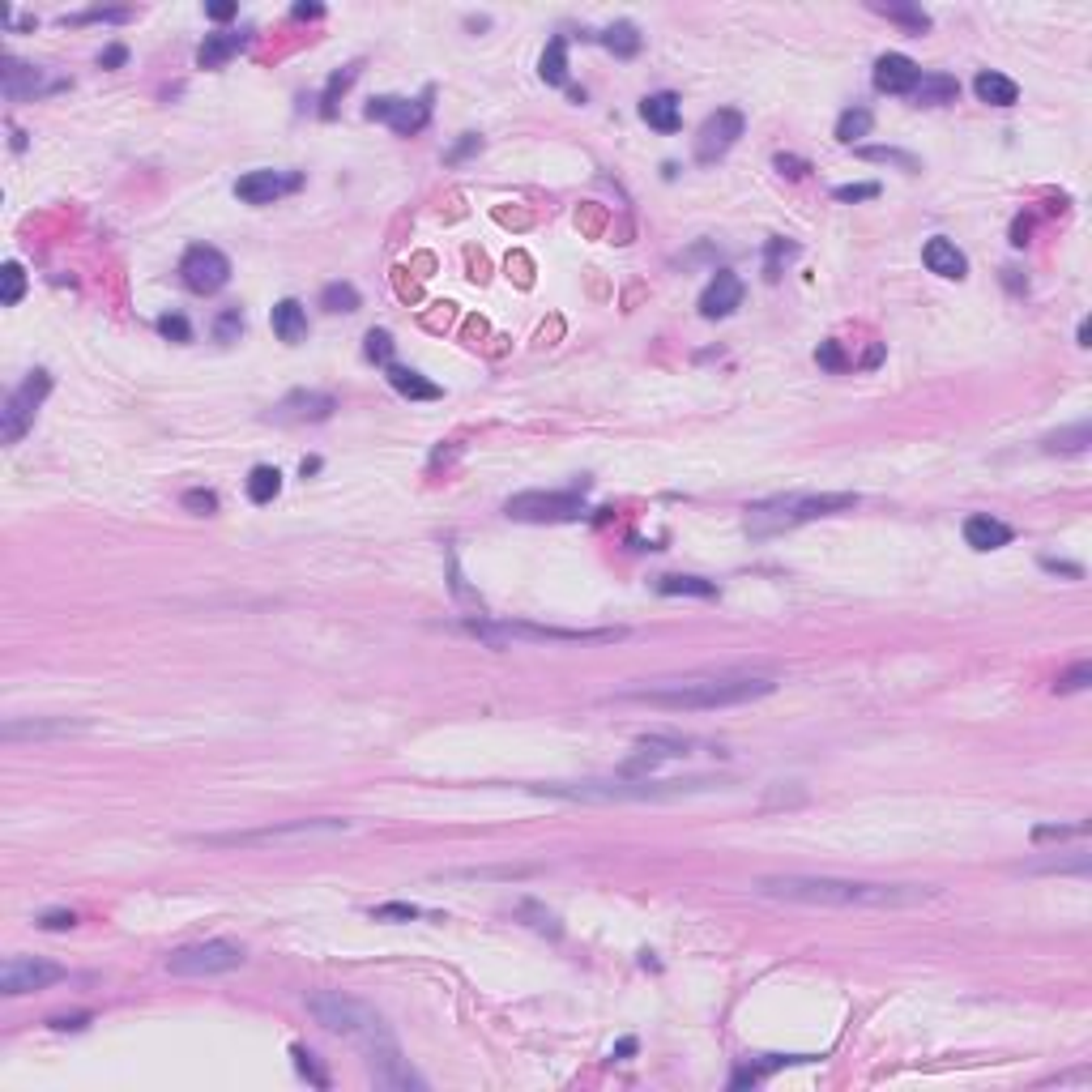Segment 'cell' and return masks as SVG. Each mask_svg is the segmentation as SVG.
Wrapping results in <instances>:
<instances>
[{
	"label": "cell",
	"instance_id": "db71d44e",
	"mask_svg": "<svg viewBox=\"0 0 1092 1092\" xmlns=\"http://www.w3.org/2000/svg\"><path fill=\"white\" fill-rule=\"evenodd\" d=\"M777 171H785L790 179H803L806 171H811V166H806L803 158H794V154H777Z\"/></svg>",
	"mask_w": 1092,
	"mask_h": 1092
},
{
	"label": "cell",
	"instance_id": "44dd1931",
	"mask_svg": "<svg viewBox=\"0 0 1092 1092\" xmlns=\"http://www.w3.org/2000/svg\"><path fill=\"white\" fill-rule=\"evenodd\" d=\"M922 261H926V269L930 274H939V277H964L969 274V261H964V252H960L956 243L951 239H943V235H935V239L922 248Z\"/></svg>",
	"mask_w": 1092,
	"mask_h": 1092
},
{
	"label": "cell",
	"instance_id": "74e56055",
	"mask_svg": "<svg viewBox=\"0 0 1092 1092\" xmlns=\"http://www.w3.org/2000/svg\"><path fill=\"white\" fill-rule=\"evenodd\" d=\"M290 1059H295V1071L303 1075L308 1084H316V1088H329V1075H325V1067L316 1062V1054L303 1046H290Z\"/></svg>",
	"mask_w": 1092,
	"mask_h": 1092
},
{
	"label": "cell",
	"instance_id": "5bb4252c",
	"mask_svg": "<svg viewBox=\"0 0 1092 1092\" xmlns=\"http://www.w3.org/2000/svg\"><path fill=\"white\" fill-rule=\"evenodd\" d=\"M299 184H303V179L287 176V171H248V176H239V184H235V197H239L243 205H274V201H282L287 192H295Z\"/></svg>",
	"mask_w": 1092,
	"mask_h": 1092
},
{
	"label": "cell",
	"instance_id": "5b68a950",
	"mask_svg": "<svg viewBox=\"0 0 1092 1092\" xmlns=\"http://www.w3.org/2000/svg\"><path fill=\"white\" fill-rule=\"evenodd\" d=\"M350 819H290L277 828H252V832H214V837H197L201 845H218V850H252V845H290V840H312V837H333L346 832Z\"/></svg>",
	"mask_w": 1092,
	"mask_h": 1092
},
{
	"label": "cell",
	"instance_id": "f6af8a7d",
	"mask_svg": "<svg viewBox=\"0 0 1092 1092\" xmlns=\"http://www.w3.org/2000/svg\"><path fill=\"white\" fill-rule=\"evenodd\" d=\"M1020 871H1028V875H1041V871H1075V875H1084L1088 871V858H1075V862H1028V866H1020Z\"/></svg>",
	"mask_w": 1092,
	"mask_h": 1092
},
{
	"label": "cell",
	"instance_id": "91938a15",
	"mask_svg": "<svg viewBox=\"0 0 1092 1092\" xmlns=\"http://www.w3.org/2000/svg\"><path fill=\"white\" fill-rule=\"evenodd\" d=\"M90 1015H73V1020H52V1028H86Z\"/></svg>",
	"mask_w": 1092,
	"mask_h": 1092
},
{
	"label": "cell",
	"instance_id": "b9f144b4",
	"mask_svg": "<svg viewBox=\"0 0 1092 1092\" xmlns=\"http://www.w3.org/2000/svg\"><path fill=\"white\" fill-rule=\"evenodd\" d=\"M794 252H798L794 243L768 239V261H764V277H768V282H777V277H781V256H794Z\"/></svg>",
	"mask_w": 1092,
	"mask_h": 1092
},
{
	"label": "cell",
	"instance_id": "8d00e7d4",
	"mask_svg": "<svg viewBox=\"0 0 1092 1092\" xmlns=\"http://www.w3.org/2000/svg\"><path fill=\"white\" fill-rule=\"evenodd\" d=\"M875 13H883V18H892V22L909 26L914 34H926L930 31V18L922 9H909V5H875Z\"/></svg>",
	"mask_w": 1092,
	"mask_h": 1092
},
{
	"label": "cell",
	"instance_id": "6125c7cd",
	"mask_svg": "<svg viewBox=\"0 0 1092 1092\" xmlns=\"http://www.w3.org/2000/svg\"><path fill=\"white\" fill-rule=\"evenodd\" d=\"M615 1054H619V1059H628V1054H636V1041H632V1037H623V1041H619V1046H615Z\"/></svg>",
	"mask_w": 1092,
	"mask_h": 1092
},
{
	"label": "cell",
	"instance_id": "8992f818",
	"mask_svg": "<svg viewBox=\"0 0 1092 1092\" xmlns=\"http://www.w3.org/2000/svg\"><path fill=\"white\" fill-rule=\"evenodd\" d=\"M470 636L486 640V644H508V640H563V644H615L628 640V628H589V632H568V628H538V623H461Z\"/></svg>",
	"mask_w": 1092,
	"mask_h": 1092
},
{
	"label": "cell",
	"instance_id": "94428289",
	"mask_svg": "<svg viewBox=\"0 0 1092 1092\" xmlns=\"http://www.w3.org/2000/svg\"><path fill=\"white\" fill-rule=\"evenodd\" d=\"M320 13H325L320 5H295V18H320Z\"/></svg>",
	"mask_w": 1092,
	"mask_h": 1092
},
{
	"label": "cell",
	"instance_id": "f5cc1de1",
	"mask_svg": "<svg viewBox=\"0 0 1092 1092\" xmlns=\"http://www.w3.org/2000/svg\"><path fill=\"white\" fill-rule=\"evenodd\" d=\"M39 926H43V930H68V926H78V914H65V909H55V914H43V917H39Z\"/></svg>",
	"mask_w": 1092,
	"mask_h": 1092
},
{
	"label": "cell",
	"instance_id": "ee69618b",
	"mask_svg": "<svg viewBox=\"0 0 1092 1092\" xmlns=\"http://www.w3.org/2000/svg\"><path fill=\"white\" fill-rule=\"evenodd\" d=\"M858 154L875 158V163H896V166H905V171H917V158L901 154V150H879V145H871V150H858Z\"/></svg>",
	"mask_w": 1092,
	"mask_h": 1092
},
{
	"label": "cell",
	"instance_id": "7a4b0ae2",
	"mask_svg": "<svg viewBox=\"0 0 1092 1092\" xmlns=\"http://www.w3.org/2000/svg\"><path fill=\"white\" fill-rule=\"evenodd\" d=\"M755 896L794 901V905H837V909H901L935 901L939 888L917 883H862V879H832V875H764L751 888Z\"/></svg>",
	"mask_w": 1092,
	"mask_h": 1092
},
{
	"label": "cell",
	"instance_id": "681fc988",
	"mask_svg": "<svg viewBox=\"0 0 1092 1092\" xmlns=\"http://www.w3.org/2000/svg\"><path fill=\"white\" fill-rule=\"evenodd\" d=\"M1088 832V824H1075V828H1059V824H1046V828H1033V837L1037 840H1062V837H1084Z\"/></svg>",
	"mask_w": 1092,
	"mask_h": 1092
},
{
	"label": "cell",
	"instance_id": "ac0fdd59",
	"mask_svg": "<svg viewBox=\"0 0 1092 1092\" xmlns=\"http://www.w3.org/2000/svg\"><path fill=\"white\" fill-rule=\"evenodd\" d=\"M333 414V398L329 393H290L282 406L274 410L277 423H320Z\"/></svg>",
	"mask_w": 1092,
	"mask_h": 1092
},
{
	"label": "cell",
	"instance_id": "603a6c76",
	"mask_svg": "<svg viewBox=\"0 0 1092 1092\" xmlns=\"http://www.w3.org/2000/svg\"><path fill=\"white\" fill-rule=\"evenodd\" d=\"M956 94H960V86L948 73H922L917 86L909 90V99H914L917 107H943V103H956Z\"/></svg>",
	"mask_w": 1092,
	"mask_h": 1092
},
{
	"label": "cell",
	"instance_id": "4316f807",
	"mask_svg": "<svg viewBox=\"0 0 1092 1092\" xmlns=\"http://www.w3.org/2000/svg\"><path fill=\"white\" fill-rule=\"evenodd\" d=\"M973 90H977V99L990 103V107H1012V103L1020 99V86H1015L1012 78H1003V73H977Z\"/></svg>",
	"mask_w": 1092,
	"mask_h": 1092
},
{
	"label": "cell",
	"instance_id": "4fadbf2b",
	"mask_svg": "<svg viewBox=\"0 0 1092 1092\" xmlns=\"http://www.w3.org/2000/svg\"><path fill=\"white\" fill-rule=\"evenodd\" d=\"M5 99L9 103H22V99H39V94H52V90H65V78H52L47 68H34V65H18L13 55H5Z\"/></svg>",
	"mask_w": 1092,
	"mask_h": 1092
},
{
	"label": "cell",
	"instance_id": "6da1fadb",
	"mask_svg": "<svg viewBox=\"0 0 1092 1092\" xmlns=\"http://www.w3.org/2000/svg\"><path fill=\"white\" fill-rule=\"evenodd\" d=\"M308 1012L320 1028H329L337 1037L354 1041L363 1049L367 1067H372V1080L380 1088H427L423 1075H414L406 1059H401V1046L393 1037V1028L385 1025V1015L375 1007L359 1003L350 994H337V990H316L308 994Z\"/></svg>",
	"mask_w": 1092,
	"mask_h": 1092
},
{
	"label": "cell",
	"instance_id": "680465c9",
	"mask_svg": "<svg viewBox=\"0 0 1092 1092\" xmlns=\"http://www.w3.org/2000/svg\"><path fill=\"white\" fill-rule=\"evenodd\" d=\"M124 55H129L124 47H107V52L99 55V65H103V68H116V65H124Z\"/></svg>",
	"mask_w": 1092,
	"mask_h": 1092
},
{
	"label": "cell",
	"instance_id": "be15d7a7",
	"mask_svg": "<svg viewBox=\"0 0 1092 1092\" xmlns=\"http://www.w3.org/2000/svg\"><path fill=\"white\" fill-rule=\"evenodd\" d=\"M1075 337H1080V346H1092V325L1088 320H1080V333H1075Z\"/></svg>",
	"mask_w": 1092,
	"mask_h": 1092
},
{
	"label": "cell",
	"instance_id": "816d5d0a",
	"mask_svg": "<svg viewBox=\"0 0 1092 1092\" xmlns=\"http://www.w3.org/2000/svg\"><path fill=\"white\" fill-rule=\"evenodd\" d=\"M124 18H129V9H90L78 18H65V22H124Z\"/></svg>",
	"mask_w": 1092,
	"mask_h": 1092
},
{
	"label": "cell",
	"instance_id": "f907efd6",
	"mask_svg": "<svg viewBox=\"0 0 1092 1092\" xmlns=\"http://www.w3.org/2000/svg\"><path fill=\"white\" fill-rule=\"evenodd\" d=\"M816 359L828 367V372H845V354H840V346H837V342H824V346L816 350Z\"/></svg>",
	"mask_w": 1092,
	"mask_h": 1092
},
{
	"label": "cell",
	"instance_id": "83f0119b",
	"mask_svg": "<svg viewBox=\"0 0 1092 1092\" xmlns=\"http://www.w3.org/2000/svg\"><path fill=\"white\" fill-rule=\"evenodd\" d=\"M538 73L546 86H563V81H568V39H563V34H555L551 43H546V52H542V60H538Z\"/></svg>",
	"mask_w": 1092,
	"mask_h": 1092
},
{
	"label": "cell",
	"instance_id": "9a60e30c",
	"mask_svg": "<svg viewBox=\"0 0 1092 1092\" xmlns=\"http://www.w3.org/2000/svg\"><path fill=\"white\" fill-rule=\"evenodd\" d=\"M90 721L78 718H18V721H5L0 739L5 742H22V739H68V734H86Z\"/></svg>",
	"mask_w": 1092,
	"mask_h": 1092
},
{
	"label": "cell",
	"instance_id": "d590c367",
	"mask_svg": "<svg viewBox=\"0 0 1092 1092\" xmlns=\"http://www.w3.org/2000/svg\"><path fill=\"white\" fill-rule=\"evenodd\" d=\"M22 295H26V274L18 261H9V265L0 269V303H5V308H18Z\"/></svg>",
	"mask_w": 1092,
	"mask_h": 1092
},
{
	"label": "cell",
	"instance_id": "bcb514c9",
	"mask_svg": "<svg viewBox=\"0 0 1092 1092\" xmlns=\"http://www.w3.org/2000/svg\"><path fill=\"white\" fill-rule=\"evenodd\" d=\"M184 508H192L197 517H210V512H218V496L214 491H184Z\"/></svg>",
	"mask_w": 1092,
	"mask_h": 1092
},
{
	"label": "cell",
	"instance_id": "ba28073f",
	"mask_svg": "<svg viewBox=\"0 0 1092 1092\" xmlns=\"http://www.w3.org/2000/svg\"><path fill=\"white\" fill-rule=\"evenodd\" d=\"M243 964V948L227 943V939H210V943H192V948H176L166 956V969L176 977H214V973H231Z\"/></svg>",
	"mask_w": 1092,
	"mask_h": 1092
},
{
	"label": "cell",
	"instance_id": "ab89813d",
	"mask_svg": "<svg viewBox=\"0 0 1092 1092\" xmlns=\"http://www.w3.org/2000/svg\"><path fill=\"white\" fill-rule=\"evenodd\" d=\"M239 333H243V312L239 308L218 312V320H214V337H218V342H235Z\"/></svg>",
	"mask_w": 1092,
	"mask_h": 1092
},
{
	"label": "cell",
	"instance_id": "9c48e42d",
	"mask_svg": "<svg viewBox=\"0 0 1092 1092\" xmlns=\"http://www.w3.org/2000/svg\"><path fill=\"white\" fill-rule=\"evenodd\" d=\"M504 512L512 521H530V525H546V521H576L585 517V499L581 491H525V496H512L504 504Z\"/></svg>",
	"mask_w": 1092,
	"mask_h": 1092
},
{
	"label": "cell",
	"instance_id": "484cf974",
	"mask_svg": "<svg viewBox=\"0 0 1092 1092\" xmlns=\"http://www.w3.org/2000/svg\"><path fill=\"white\" fill-rule=\"evenodd\" d=\"M640 116H644V124L657 129V133H674V129H679V94H670V90L649 94V99L640 103Z\"/></svg>",
	"mask_w": 1092,
	"mask_h": 1092
},
{
	"label": "cell",
	"instance_id": "ffe728a7",
	"mask_svg": "<svg viewBox=\"0 0 1092 1092\" xmlns=\"http://www.w3.org/2000/svg\"><path fill=\"white\" fill-rule=\"evenodd\" d=\"M964 542H969L973 551H999V546L1012 542V525H1003V521L990 517V512H973V517L964 521Z\"/></svg>",
	"mask_w": 1092,
	"mask_h": 1092
},
{
	"label": "cell",
	"instance_id": "7dc6e473",
	"mask_svg": "<svg viewBox=\"0 0 1092 1092\" xmlns=\"http://www.w3.org/2000/svg\"><path fill=\"white\" fill-rule=\"evenodd\" d=\"M372 917L375 922H410V917H419V909L414 905H375Z\"/></svg>",
	"mask_w": 1092,
	"mask_h": 1092
},
{
	"label": "cell",
	"instance_id": "30bf717a",
	"mask_svg": "<svg viewBox=\"0 0 1092 1092\" xmlns=\"http://www.w3.org/2000/svg\"><path fill=\"white\" fill-rule=\"evenodd\" d=\"M742 129H747V120H742L739 107H718L700 124V133H695V163L713 166L718 158H726L734 150V141L742 137Z\"/></svg>",
	"mask_w": 1092,
	"mask_h": 1092
},
{
	"label": "cell",
	"instance_id": "d4e9b609",
	"mask_svg": "<svg viewBox=\"0 0 1092 1092\" xmlns=\"http://www.w3.org/2000/svg\"><path fill=\"white\" fill-rule=\"evenodd\" d=\"M274 333L287 346H299L303 337H308V312H303L299 299H282V303L274 308Z\"/></svg>",
	"mask_w": 1092,
	"mask_h": 1092
},
{
	"label": "cell",
	"instance_id": "2e32d148",
	"mask_svg": "<svg viewBox=\"0 0 1092 1092\" xmlns=\"http://www.w3.org/2000/svg\"><path fill=\"white\" fill-rule=\"evenodd\" d=\"M742 303V282L739 274H730V269H718L713 274V282L705 287V295H700V316L705 320H726L730 312Z\"/></svg>",
	"mask_w": 1092,
	"mask_h": 1092
},
{
	"label": "cell",
	"instance_id": "60d3db41",
	"mask_svg": "<svg viewBox=\"0 0 1092 1092\" xmlns=\"http://www.w3.org/2000/svg\"><path fill=\"white\" fill-rule=\"evenodd\" d=\"M1092 683V662H1075L1067 674H1059V692L1071 695V692H1084V687Z\"/></svg>",
	"mask_w": 1092,
	"mask_h": 1092
},
{
	"label": "cell",
	"instance_id": "c3c4849f",
	"mask_svg": "<svg viewBox=\"0 0 1092 1092\" xmlns=\"http://www.w3.org/2000/svg\"><path fill=\"white\" fill-rule=\"evenodd\" d=\"M832 197L837 201H871V197H879V184H840Z\"/></svg>",
	"mask_w": 1092,
	"mask_h": 1092
},
{
	"label": "cell",
	"instance_id": "11a10c76",
	"mask_svg": "<svg viewBox=\"0 0 1092 1092\" xmlns=\"http://www.w3.org/2000/svg\"><path fill=\"white\" fill-rule=\"evenodd\" d=\"M205 13H210L214 22H231L235 13H239V5H231V0H214V5H205Z\"/></svg>",
	"mask_w": 1092,
	"mask_h": 1092
},
{
	"label": "cell",
	"instance_id": "3957f363",
	"mask_svg": "<svg viewBox=\"0 0 1092 1092\" xmlns=\"http://www.w3.org/2000/svg\"><path fill=\"white\" fill-rule=\"evenodd\" d=\"M773 679L764 674H708V679H670V683L657 687H632V692H619L615 700H636V705H653V708H670V713H705V708H730V705H747V700H760V695L773 692Z\"/></svg>",
	"mask_w": 1092,
	"mask_h": 1092
},
{
	"label": "cell",
	"instance_id": "277c9868",
	"mask_svg": "<svg viewBox=\"0 0 1092 1092\" xmlns=\"http://www.w3.org/2000/svg\"><path fill=\"white\" fill-rule=\"evenodd\" d=\"M858 504V496L850 491H837V496H790V499H768V504L751 508V530L768 534V530H785V525H803V521L816 517H832V512H845V508Z\"/></svg>",
	"mask_w": 1092,
	"mask_h": 1092
},
{
	"label": "cell",
	"instance_id": "d6986e66",
	"mask_svg": "<svg viewBox=\"0 0 1092 1092\" xmlns=\"http://www.w3.org/2000/svg\"><path fill=\"white\" fill-rule=\"evenodd\" d=\"M431 120V90H423L419 99H393V111H388V129L398 137H414L419 129H427Z\"/></svg>",
	"mask_w": 1092,
	"mask_h": 1092
},
{
	"label": "cell",
	"instance_id": "1f68e13d",
	"mask_svg": "<svg viewBox=\"0 0 1092 1092\" xmlns=\"http://www.w3.org/2000/svg\"><path fill=\"white\" fill-rule=\"evenodd\" d=\"M359 78V65H346V68H337L329 78V86H325V94H320V116L329 120V116H337V99H342L346 90H350V81Z\"/></svg>",
	"mask_w": 1092,
	"mask_h": 1092
},
{
	"label": "cell",
	"instance_id": "7402d4cb",
	"mask_svg": "<svg viewBox=\"0 0 1092 1092\" xmlns=\"http://www.w3.org/2000/svg\"><path fill=\"white\" fill-rule=\"evenodd\" d=\"M252 43V31H235V34H205V43L197 47V65L201 68H218L227 65L235 52Z\"/></svg>",
	"mask_w": 1092,
	"mask_h": 1092
},
{
	"label": "cell",
	"instance_id": "836d02e7",
	"mask_svg": "<svg viewBox=\"0 0 1092 1092\" xmlns=\"http://www.w3.org/2000/svg\"><path fill=\"white\" fill-rule=\"evenodd\" d=\"M657 594H687V597H718V585L705 576H662Z\"/></svg>",
	"mask_w": 1092,
	"mask_h": 1092
},
{
	"label": "cell",
	"instance_id": "e575fe53",
	"mask_svg": "<svg viewBox=\"0 0 1092 1092\" xmlns=\"http://www.w3.org/2000/svg\"><path fill=\"white\" fill-rule=\"evenodd\" d=\"M320 308L325 312H359V290L350 282H329L320 290Z\"/></svg>",
	"mask_w": 1092,
	"mask_h": 1092
},
{
	"label": "cell",
	"instance_id": "f546056e",
	"mask_svg": "<svg viewBox=\"0 0 1092 1092\" xmlns=\"http://www.w3.org/2000/svg\"><path fill=\"white\" fill-rule=\"evenodd\" d=\"M277 491H282V474H277L274 465H256L252 474H248V499H252V504H269Z\"/></svg>",
	"mask_w": 1092,
	"mask_h": 1092
},
{
	"label": "cell",
	"instance_id": "cb8c5ba5",
	"mask_svg": "<svg viewBox=\"0 0 1092 1092\" xmlns=\"http://www.w3.org/2000/svg\"><path fill=\"white\" fill-rule=\"evenodd\" d=\"M385 372H388V385L398 388L401 398H410V401H436V398H440V385H436V380H427L423 372H414V367L388 363Z\"/></svg>",
	"mask_w": 1092,
	"mask_h": 1092
},
{
	"label": "cell",
	"instance_id": "7bdbcfd3",
	"mask_svg": "<svg viewBox=\"0 0 1092 1092\" xmlns=\"http://www.w3.org/2000/svg\"><path fill=\"white\" fill-rule=\"evenodd\" d=\"M158 333H163V337H171V342H192V325H188L179 312H166V316L158 320Z\"/></svg>",
	"mask_w": 1092,
	"mask_h": 1092
},
{
	"label": "cell",
	"instance_id": "52a82bcc",
	"mask_svg": "<svg viewBox=\"0 0 1092 1092\" xmlns=\"http://www.w3.org/2000/svg\"><path fill=\"white\" fill-rule=\"evenodd\" d=\"M47 393H52V375H47L43 367L26 375L22 385L5 398V406H0V440L5 444L22 440L26 431H31V423H34V414H39V406H43Z\"/></svg>",
	"mask_w": 1092,
	"mask_h": 1092
},
{
	"label": "cell",
	"instance_id": "f35d334b",
	"mask_svg": "<svg viewBox=\"0 0 1092 1092\" xmlns=\"http://www.w3.org/2000/svg\"><path fill=\"white\" fill-rule=\"evenodd\" d=\"M363 354L372 359V363L388 367V363H393V337H388L385 329H372V333L363 337Z\"/></svg>",
	"mask_w": 1092,
	"mask_h": 1092
},
{
	"label": "cell",
	"instance_id": "8fae6325",
	"mask_svg": "<svg viewBox=\"0 0 1092 1092\" xmlns=\"http://www.w3.org/2000/svg\"><path fill=\"white\" fill-rule=\"evenodd\" d=\"M179 277H184L188 290L214 295V290H222L231 282V261H227L218 248H210V243H192L184 252V261H179Z\"/></svg>",
	"mask_w": 1092,
	"mask_h": 1092
},
{
	"label": "cell",
	"instance_id": "7c38bea8",
	"mask_svg": "<svg viewBox=\"0 0 1092 1092\" xmlns=\"http://www.w3.org/2000/svg\"><path fill=\"white\" fill-rule=\"evenodd\" d=\"M60 977H65V969L52 964V960L13 956V960H5V969H0V994L18 999V994H31V990H47V986L60 982Z\"/></svg>",
	"mask_w": 1092,
	"mask_h": 1092
},
{
	"label": "cell",
	"instance_id": "d6a6232c",
	"mask_svg": "<svg viewBox=\"0 0 1092 1092\" xmlns=\"http://www.w3.org/2000/svg\"><path fill=\"white\" fill-rule=\"evenodd\" d=\"M1088 444H1092V427L1088 423H1075V427H1067V431L1046 436V453H1080Z\"/></svg>",
	"mask_w": 1092,
	"mask_h": 1092
},
{
	"label": "cell",
	"instance_id": "e0dca14e",
	"mask_svg": "<svg viewBox=\"0 0 1092 1092\" xmlns=\"http://www.w3.org/2000/svg\"><path fill=\"white\" fill-rule=\"evenodd\" d=\"M917 78H922V68L901 52H888L875 60V90L879 94H909L917 86Z\"/></svg>",
	"mask_w": 1092,
	"mask_h": 1092
},
{
	"label": "cell",
	"instance_id": "f1b7e54d",
	"mask_svg": "<svg viewBox=\"0 0 1092 1092\" xmlns=\"http://www.w3.org/2000/svg\"><path fill=\"white\" fill-rule=\"evenodd\" d=\"M602 43H607V52H615L619 60H628V55L640 52V31L632 22H615L602 31Z\"/></svg>",
	"mask_w": 1092,
	"mask_h": 1092
},
{
	"label": "cell",
	"instance_id": "9f6ffc18",
	"mask_svg": "<svg viewBox=\"0 0 1092 1092\" xmlns=\"http://www.w3.org/2000/svg\"><path fill=\"white\" fill-rule=\"evenodd\" d=\"M478 145H483V141H478V137H474V133H465V141H457V145H453V150H448V163H461V158H465V154H474Z\"/></svg>",
	"mask_w": 1092,
	"mask_h": 1092
},
{
	"label": "cell",
	"instance_id": "6f0895ef",
	"mask_svg": "<svg viewBox=\"0 0 1092 1092\" xmlns=\"http://www.w3.org/2000/svg\"><path fill=\"white\" fill-rule=\"evenodd\" d=\"M1041 568H1049V572H1062V576H1084L1080 563H1059V559H1041Z\"/></svg>",
	"mask_w": 1092,
	"mask_h": 1092
},
{
	"label": "cell",
	"instance_id": "4dcf8cb0",
	"mask_svg": "<svg viewBox=\"0 0 1092 1092\" xmlns=\"http://www.w3.org/2000/svg\"><path fill=\"white\" fill-rule=\"evenodd\" d=\"M871 124H875V116L866 107H850V111H840V120H837V141L840 145H853L858 137H866L871 133Z\"/></svg>",
	"mask_w": 1092,
	"mask_h": 1092
}]
</instances>
